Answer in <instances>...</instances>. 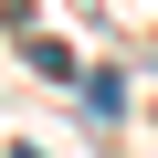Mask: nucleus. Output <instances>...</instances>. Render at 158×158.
<instances>
[]
</instances>
